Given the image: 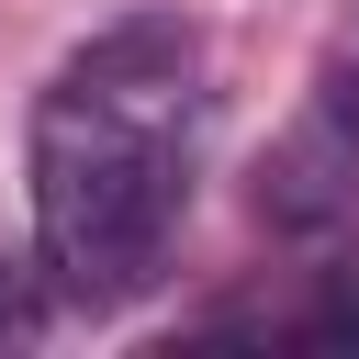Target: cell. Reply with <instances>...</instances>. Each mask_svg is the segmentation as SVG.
<instances>
[{
  "label": "cell",
  "mask_w": 359,
  "mask_h": 359,
  "mask_svg": "<svg viewBox=\"0 0 359 359\" xmlns=\"http://www.w3.org/2000/svg\"><path fill=\"white\" fill-rule=\"evenodd\" d=\"M180 123H191V34L123 22L101 34L34 112V247L56 292L123 303L157 280L180 213Z\"/></svg>",
  "instance_id": "1"
},
{
  "label": "cell",
  "mask_w": 359,
  "mask_h": 359,
  "mask_svg": "<svg viewBox=\"0 0 359 359\" xmlns=\"http://www.w3.org/2000/svg\"><path fill=\"white\" fill-rule=\"evenodd\" d=\"M303 325H314V337H337V348L359 337V258H337V269H325V292H314V314H303Z\"/></svg>",
  "instance_id": "2"
},
{
  "label": "cell",
  "mask_w": 359,
  "mask_h": 359,
  "mask_svg": "<svg viewBox=\"0 0 359 359\" xmlns=\"http://www.w3.org/2000/svg\"><path fill=\"white\" fill-rule=\"evenodd\" d=\"M22 325H34V303H22V280L0 269V337H22Z\"/></svg>",
  "instance_id": "3"
}]
</instances>
